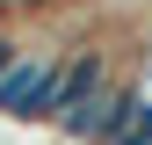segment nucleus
<instances>
[{
  "label": "nucleus",
  "mask_w": 152,
  "mask_h": 145,
  "mask_svg": "<svg viewBox=\"0 0 152 145\" xmlns=\"http://www.w3.org/2000/svg\"><path fill=\"white\" fill-rule=\"evenodd\" d=\"M22 58H29V51H22V44H15V36H0V80H7V72H15V65H22Z\"/></svg>",
  "instance_id": "3"
},
{
  "label": "nucleus",
  "mask_w": 152,
  "mask_h": 145,
  "mask_svg": "<svg viewBox=\"0 0 152 145\" xmlns=\"http://www.w3.org/2000/svg\"><path fill=\"white\" fill-rule=\"evenodd\" d=\"M58 80H65V65L22 58L7 80H0V109H7V116H58Z\"/></svg>",
  "instance_id": "1"
},
{
  "label": "nucleus",
  "mask_w": 152,
  "mask_h": 145,
  "mask_svg": "<svg viewBox=\"0 0 152 145\" xmlns=\"http://www.w3.org/2000/svg\"><path fill=\"white\" fill-rule=\"evenodd\" d=\"M109 94V65L94 58V51H80V58L65 65V80H58V123H72L87 102H102Z\"/></svg>",
  "instance_id": "2"
}]
</instances>
